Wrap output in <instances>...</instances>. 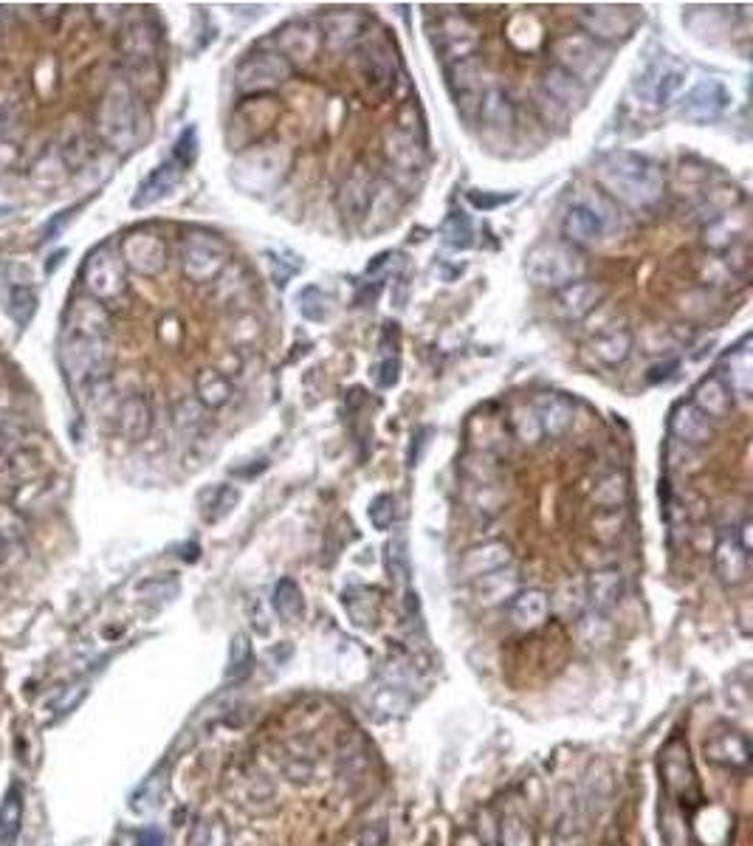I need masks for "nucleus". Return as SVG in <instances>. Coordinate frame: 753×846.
I'll use <instances>...</instances> for the list:
<instances>
[{"label": "nucleus", "mask_w": 753, "mask_h": 846, "mask_svg": "<svg viewBox=\"0 0 753 846\" xmlns=\"http://www.w3.org/2000/svg\"><path fill=\"white\" fill-rule=\"evenodd\" d=\"M598 184L627 206H652L663 195V173L649 158L615 150L598 161Z\"/></svg>", "instance_id": "1"}, {"label": "nucleus", "mask_w": 753, "mask_h": 846, "mask_svg": "<svg viewBox=\"0 0 753 846\" xmlns=\"http://www.w3.org/2000/svg\"><path fill=\"white\" fill-rule=\"evenodd\" d=\"M63 356L65 376L71 378L74 387L94 384L99 378L108 376L110 370V336H94V333H79V330H63Z\"/></svg>", "instance_id": "2"}, {"label": "nucleus", "mask_w": 753, "mask_h": 846, "mask_svg": "<svg viewBox=\"0 0 753 846\" xmlns=\"http://www.w3.org/2000/svg\"><path fill=\"white\" fill-rule=\"evenodd\" d=\"M96 125H99V133H102V139L108 141L110 147L127 150L136 141V133H139V105H136V96H133L127 82L119 79V82H113L105 91L102 105H99V116H96Z\"/></svg>", "instance_id": "3"}, {"label": "nucleus", "mask_w": 753, "mask_h": 846, "mask_svg": "<svg viewBox=\"0 0 753 846\" xmlns=\"http://www.w3.org/2000/svg\"><path fill=\"white\" fill-rule=\"evenodd\" d=\"M291 164L288 150L280 144H268V147H251L249 153L237 158L232 167V178L237 187L249 189V192H266L271 189Z\"/></svg>", "instance_id": "4"}, {"label": "nucleus", "mask_w": 753, "mask_h": 846, "mask_svg": "<svg viewBox=\"0 0 753 846\" xmlns=\"http://www.w3.org/2000/svg\"><path fill=\"white\" fill-rule=\"evenodd\" d=\"M528 277L542 285V288H565L573 280H579L584 263L576 251L562 243H542L528 254Z\"/></svg>", "instance_id": "5"}, {"label": "nucleus", "mask_w": 753, "mask_h": 846, "mask_svg": "<svg viewBox=\"0 0 753 846\" xmlns=\"http://www.w3.org/2000/svg\"><path fill=\"white\" fill-rule=\"evenodd\" d=\"M82 282H85V288H88V297H94L96 302H102V305L122 297L127 291L122 254L113 249V246H99V249L85 260Z\"/></svg>", "instance_id": "6"}, {"label": "nucleus", "mask_w": 753, "mask_h": 846, "mask_svg": "<svg viewBox=\"0 0 753 846\" xmlns=\"http://www.w3.org/2000/svg\"><path fill=\"white\" fill-rule=\"evenodd\" d=\"M610 209L593 195H579L565 212V237L573 246H593L610 235Z\"/></svg>", "instance_id": "7"}, {"label": "nucleus", "mask_w": 753, "mask_h": 846, "mask_svg": "<svg viewBox=\"0 0 753 846\" xmlns=\"http://www.w3.org/2000/svg\"><path fill=\"white\" fill-rule=\"evenodd\" d=\"M553 57H556V68H562L565 74L573 79H579L581 85L587 79L598 77L604 71V51L598 48V43L587 34H565L553 43Z\"/></svg>", "instance_id": "8"}, {"label": "nucleus", "mask_w": 753, "mask_h": 846, "mask_svg": "<svg viewBox=\"0 0 753 846\" xmlns=\"http://www.w3.org/2000/svg\"><path fill=\"white\" fill-rule=\"evenodd\" d=\"M660 776H663V784L669 790V796H675L680 804H694L700 799V784H697V773H694V765H691L689 748L683 739H672L663 753H660Z\"/></svg>", "instance_id": "9"}, {"label": "nucleus", "mask_w": 753, "mask_h": 846, "mask_svg": "<svg viewBox=\"0 0 753 846\" xmlns=\"http://www.w3.org/2000/svg\"><path fill=\"white\" fill-rule=\"evenodd\" d=\"M291 74H294V65H291V60H285L283 54H268V51L251 54L249 60H243L237 68V91L260 96L271 88H277V85H283Z\"/></svg>", "instance_id": "10"}, {"label": "nucleus", "mask_w": 753, "mask_h": 846, "mask_svg": "<svg viewBox=\"0 0 753 846\" xmlns=\"http://www.w3.org/2000/svg\"><path fill=\"white\" fill-rule=\"evenodd\" d=\"M184 274L192 282H209L226 268V246L212 235H187L184 240Z\"/></svg>", "instance_id": "11"}, {"label": "nucleus", "mask_w": 753, "mask_h": 846, "mask_svg": "<svg viewBox=\"0 0 753 846\" xmlns=\"http://www.w3.org/2000/svg\"><path fill=\"white\" fill-rule=\"evenodd\" d=\"M122 263L139 271L144 277H156L167 266V246L156 232H133L119 246Z\"/></svg>", "instance_id": "12"}, {"label": "nucleus", "mask_w": 753, "mask_h": 846, "mask_svg": "<svg viewBox=\"0 0 753 846\" xmlns=\"http://www.w3.org/2000/svg\"><path fill=\"white\" fill-rule=\"evenodd\" d=\"M584 593H587V615L596 621H607L612 612L618 610L621 596H624V576L618 567H601L596 573H590V579L584 581Z\"/></svg>", "instance_id": "13"}, {"label": "nucleus", "mask_w": 753, "mask_h": 846, "mask_svg": "<svg viewBox=\"0 0 753 846\" xmlns=\"http://www.w3.org/2000/svg\"><path fill=\"white\" fill-rule=\"evenodd\" d=\"M683 88H686V71L680 65L649 63L638 77V91L658 108L669 105Z\"/></svg>", "instance_id": "14"}, {"label": "nucleus", "mask_w": 753, "mask_h": 846, "mask_svg": "<svg viewBox=\"0 0 753 846\" xmlns=\"http://www.w3.org/2000/svg\"><path fill=\"white\" fill-rule=\"evenodd\" d=\"M706 756L725 770H748L751 765V742L737 728H717L706 739Z\"/></svg>", "instance_id": "15"}, {"label": "nucleus", "mask_w": 753, "mask_h": 846, "mask_svg": "<svg viewBox=\"0 0 753 846\" xmlns=\"http://www.w3.org/2000/svg\"><path fill=\"white\" fill-rule=\"evenodd\" d=\"M728 105H731V94L720 79H703L683 99V116L691 122H708L717 119Z\"/></svg>", "instance_id": "16"}, {"label": "nucleus", "mask_w": 753, "mask_h": 846, "mask_svg": "<svg viewBox=\"0 0 753 846\" xmlns=\"http://www.w3.org/2000/svg\"><path fill=\"white\" fill-rule=\"evenodd\" d=\"M579 20L584 23V29L590 32L587 37H593V40H621L632 29V20L621 9H612V6L581 9Z\"/></svg>", "instance_id": "17"}, {"label": "nucleus", "mask_w": 753, "mask_h": 846, "mask_svg": "<svg viewBox=\"0 0 753 846\" xmlns=\"http://www.w3.org/2000/svg\"><path fill=\"white\" fill-rule=\"evenodd\" d=\"M604 285H598V282H587V280H579V282H570V285H565V288H559V297H556V302H559V311L567 316V319H581V316L593 314L598 308V302L604 299Z\"/></svg>", "instance_id": "18"}, {"label": "nucleus", "mask_w": 753, "mask_h": 846, "mask_svg": "<svg viewBox=\"0 0 753 846\" xmlns=\"http://www.w3.org/2000/svg\"><path fill=\"white\" fill-rule=\"evenodd\" d=\"M508 564H511V548L505 542H486L480 548L466 550V556L460 559V573L466 579H480Z\"/></svg>", "instance_id": "19"}, {"label": "nucleus", "mask_w": 753, "mask_h": 846, "mask_svg": "<svg viewBox=\"0 0 753 846\" xmlns=\"http://www.w3.org/2000/svg\"><path fill=\"white\" fill-rule=\"evenodd\" d=\"M26 818V793L23 784L12 782L0 799V846H17Z\"/></svg>", "instance_id": "20"}, {"label": "nucleus", "mask_w": 753, "mask_h": 846, "mask_svg": "<svg viewBox=\"0 0 753 846\" xmlns=\"http://www.w3.org/2000/svg\"><path fill=\"white\" fill-rule=\"evenodd\" d=\"M714 570L722 584H739L748 576V550L739 545V536H722L714 548Z\"/></svg>", "instance_id": "21"}, {"label": "nucleus", "mask_w": 753, "mask_h": 846, "mask_svg": "<svg viewBox=\"0 0 753 846\" xmlns=\"http://www.w3.org/2000/svg\"><path fill=\"white\" fill-rule=\"evenodd\" d=\"M534 412L536 421H539V429H542L545 435H550V438L565 435L567 426L573 421V404L567 401L565 395H556V392L539 395Z\"/></svg>", "instance_id": "22"}, {"label": "nucleus", "mask_w": 753, "mask_h": 846, "mask_svg": "<svg viewBox=\"0 0 753 846\" xmlns=\"http://www.w3.org/2000/svg\"><path fill=\"white\" fill-rule=\"evenodd\" d=\"M150 426H153L150 401L144 395H127L125 401L119 404V432L130 443H139L150 435Z\"/></svg>", "instance_id": "23"}, {"label": "nucleus", "mask_w": 753, "mask_h": 846, "mask_svg": "<svg viewBox=\"0 0 753 846\" xmlns=\"http://www.w3.org/2000/svg\"><path fill=\"white\" fill-rule=\"evenodd\" d=\"M181 173H184V170L175 164L173 158H170V161H164L161 167H156L153 173L144 178L139 192L133 195V206H136V209H144V206L161 201V198H164L167 192H173L175 184L181 181Z\"/></svg>", "instance_id": "24"}, {"label": "nucleus", "mask_w": 753, "mask_h": 846, "mask_svg": "<svg viewBox=\"0 0 753 846\" xmlns=\"http://www.w3.org/2000/svg\"><path fill=\"white\" fill-rule=\"evenodd\" d=\"M550 612V596L545 590H522L511 601V621L519 629H536L545 624Z\"/></svg>", "instance_id": "25"}, {"label": "nucleus", "mask_w": 753, "mask_h": 846, "mask_svg": "<svg viewBox=\"0 0 753 846\" xmlns=\"http://www.w3.org/2000/svg\"><path fill=\"white\" fill-rule=\"evenodd\" d=\"M672 435L689 446H706L714 438V429L703 412L691 407V404H683V407L675 409L672 415Z\"/></svg>", "instance_id": "26"}, {"label": "nucleus", "mask_w": 753, "mask_h": 846, "mask_svg": "<svg viewBox=\"0 0 753 846\" xmlns=\"http://www.w3.org/2000/svg\"><path fill=\"white\" fill-rule=\"evenodd\" d=\"M517 587H519L517 573H514V570H511V564H508V567H502V570H494V573H488V576L474 579V596H477L480 604L491 607V604H500V601H505V598L517 596L519 593Z\"/></svg>", "instance_id": "27"}, {"label": "nucleus", "mask_w": 753, "mask_h": 846, "mask_svg": "<svg viewBox=\"0 0 753 846\" xmlns=\"http://www.w3.org/2000/svg\"><path fill=\"white\" fill-rule=\"evenodd\" d=\"M277 765L285 773V779H291L294 784L311 782L316 773V756L308 745L288 742V745H283L280 756H277Z\"/></svg>", "instance_id": "28"}, {"label": "nucleus", "mask_w": 753, "mask_h": 846, "mask_svg": "<svg viewBox=\"0 0 753 846\" xmlns=\"http://www.w3.org/2000/svg\"><path fill=\"white\" fill-rule=\"evenodd\" d=\"M691 407L697 409V412H703L706 418H725L728 409H731V390L725 387L722 376L706 378V381L697 387V392H694Z\"/></svg>", "instance_id": "29"}, {"label": "nucleus", "mask_w": 753, "mask_h": 846, "mask_svg": "<svg viewBox=\"0 0 753 846\" xmlns=\"http://www.w3.org/2000/svg\"><path fill=\"white\" fill-rule=\"evenodd\" d=\"M632 345H635V339H632V333L627 328H607L598 330V336L593 339V353L604 364L618 367V364H624L632 356Z\"/></svg>", "instance_id": "30"}, {"label": "nucleus", "mask_w": 753, "mask_h": 846, "mask_svg": "<svg viewBox=\"0 0 753 846\" xmlns=\"http://www.w3.org/2000/svg\"><path fill=\"white\" fill-rule=\"evenodd\" d=\"M725 370H731L728 373V390L737 392L739 398H748L751 395V381H753V364H751V350H748V342H742V345L737 347V350H731L728 356H725Z\"/></svg>", "instance_id": "31"}, {"label": "nucleus", "mask_w": 753, "mask_h": 846, "mask_svg": "<svg viewBox=\"0 0 753 846\" xmlns=\"http://www.w3.org/2000/svg\"><path fill=\"white\" fill-rule=\"evenodd\" d=\"M195 392H198L201 407L218 409L232 398V381L218 370H201L195 378Z\"/></svg>", "instance_id": "32"}, {"label": "nucleus", "mask_w": 753, "mask_h": 846, "mask_svg": "<svg viewBox=\"0 0 753 846\" xmlns=\"http://www.w3.org/2000/svg\"><path fill=\"white\" fill-rule=\"evenodd\" d=\"M412 705V691L401 689V686H393V683H381L373 694V711H376L381 720H395V717H404Z\"/></svg>", "instance_id": "33"}, {"label": "nucleus", "mask_w": 753, "mask_h": 846, "mask_svg": "<svg viewBox=\"0 0 753 846\" xmlns=\"http://www.w3.org/2000/svg\"><path fill=\"white\" fill-rule=\"evenodd\" d=\"M271 604H274V612L288 621V624H297L299 618L305 615V601H302V590L297 587L294 579H280L274 584V596H271Z\"/></svg>", "instance_id": "34"}, {"label": "nucleus", "mask_w": 753, "mask_h": 846, "mask_svg": "<svg viewBox=\"0 0 753 846\" xmlns=\"http://www.w3.org/2000/svg\"><path fill=\"white\" fill-rule=\"evenodd\" d=\"M545 88H548L550 102H559V105H565V108L584 102V85H581L579 79L565 74L562 68H556V65L545 74Z\"/></svg>", "instance_id": "35"}, {"label": "nucleus", "mask_w": 753, "mask_h": 846, "mask_svg": "<svg viewBox=\"0 0 753 846\" xmlns=\"http://www.w3.org/2000/svg\"><path fill=\"white\" fill-rule=\"evenodd\" d=\"M280 43H283V57H294V60H311L319 48V34H316L314 26H291L280 34Z\"/></svg>", "instance_id": "36"}, {"label": "nucleus", "mask_w": 753, "mask_h": 846, "mask_svg": "<svg viewBox=\"0 0 753 846\" xmlns=\"http://www.w3.org/2000/svg\"><path fill=\"white\" fill-rule=\"evenodd\" d=\"M480 113H483V122H486L491 130H508V127L514 125V105H511L508 94L500 91V88H491V91H488Z\"/></svg>", "instance_id": "37"}, {"label": "nucleus", "mask_w": 753, "mask_h": 846, "mask_svg": "<svg viewBox=\"0 0 753 846\" xmlns=\"http://www.w3.org/2000/svg\"><path fill=\"white\" fill-rule=\"evenodd\" d=\"M164 796H167V779H164L161 773H153V776L144 779V782L139 784V790L133 793L130 810L139 815L156 813L158 807H161V801H164Z\"/></svg>", "instance_id": "38"}, {"label": "nucleus", "mask_w": 753, "mask_h": 846, "mask_svg": "<svg viewBox=\"0 0 753 846\" xmlns=\"http://www.w3.org/2000/svg\"><path fill=\"white\" fill-rule=\"evenodd\" d=\"M237 502H240V494H237V488H232V486L209 488V491H204V494H201V508H204V519H206V522H220V519L232 514V508H235Z\"/></svg>", "instance_id": "39"}, {"label": "nucleus", "mask_w": 753, "mask_h": 846, "mask_svg": "<svg viewBox=\"0 0 753 846\" xmlns=\"http://www.w3.org/2000/svg\"><path fill=\"white\" fill-rule=\"evenodd\" d=\"M192 846H232V832L220 815H204L192 830Z\"/></svg>", "instance_id": "40"}, {"label": "nucleus", "mask_w": 753, "mask_h": 846, "mask_svg": "<svg viewBox=\"0 0 753 846\" xmlns=\"http://www.w3.org/2000/svg\"><path fill=\"white\" fill-rule=\"evenodd\" d=\"M550 607H556V612L562 618H573L579 612L587 610V593H584V581H567L559 587V593L553 596Z\"/></svg>", "instance_id": "41"}, {"label": "nucleus", "mask_w": 753, "mask_h": 846, "mask_svg": "<svg viewBox=\"0 0 753 846\" xmlns=\"http://www.w3.org/2000/svg\"><path fill=\"white\" fill-rule=\"evenodd\" d=\"M395 189H390L387 184H381L378 187V192H373L370 195V204H367V215H370V220H376L373 223V229H387L390 223L395 220V212H398V206H395Z\"/></svg>", "instance_id": "42"}, {"label": "nucleus", "mask_w": 753, "mask_h": 846, "mask_svg": "<svg viewBox=\"0 0 753 846\" xmlns=\"http://www.w3.org/2000/svg\"><path fill=\"white\" fill-rule=\"evenodd\" d=\"M474 237V229H471V220L466 212H452L449 218H446V223H443V240H446V246H452V249H469L471 240Z\"/></svg>", "instance_id": "43"}, {"label": "nucleus", "mask_w": 753, "mask_h": 846, "mask_svg": "<svg viewBox=\"0 0 753 846\" xmlns=\"http://www.w3.org/2000/svg\"><path fill=\"white\" fill-rule=\"evenodd\" d=\"M251 672V643L243 632L232 638L229 649V666H226V680H243Z\"/></svg>", "instance_id": "44"}, {"label": "nucleus", "mask_w": 753, "mask_h": 846, "mask_svg": "<svg viewBox=\"0 0 753 846\" xmlns=\"http://www.w3.org/2000/svg\"><path fill=\"white\" fill-rule=\"evenodd\" d=\"M299 314L311 322H325L330 316V299L316 285H311L299 294Z\"/></svg>", "instance_id": "45"}, {"label": "nucleus", "mask_w": 753, "mask_h": 846, "mask_svg": "<svg viewBox=\"0 0 753 846\" xmlns=\"http://www.w3.org/2000/svg\"><path fill=\"white\" fill-rule=\"evenodd\" d=\"M500 846H534V835L519 815H505L500 824Z\"/></svg>", "instance_id": "46"}, {"label": "nucleus", "mask_w": 753, "mask_h": 846, "mask_svg": "<svg viewBox=\"0 0 753 846\" xmlns=\"http://www.w3.org/2000/svg\"><path fill=\"white\" fill-rule=\"evenodd\" d=\"M624 497H627V486H624V477H610L604 480L596 491V505L598 508H607V511H615L624 505Z\"/></svg>", "instance_id": "47"}, {"label": "nucleus", "mask_w": 753, "mask_h": 846, "mask_svg": "<svg viewBox=\"0 0 753 846\" xmlns=\"http://www.w3.org/2000/svg\"><path fill=\"white\" fill-rule=\"evenodd\" d=\"M195 158H198V130H195V127H187V130L178 136V141H175L173 161L181 170H187V167L195 164Z\"/></svg>", "instance_id": "48"}, {"label": "nucleus", "mask_w": 753, "mask_h": 846, "mask_svg": "<svg viewBox=\"0 0 753 846\" xmlns=\"http://www.w3.org/2000/svg\"><path fill=\"white\" fill-rule=\"evenodd\" d=\"M201 423H204V407H201V401L184 398V401L175 407V426H178L181 432H195Z\"/></svg>", "instance_id": "49"}, {"label": "nucleus", "mask_w": 753, "mask_h": 846, "mask_svg": "<svg viewBox=\"0 0 753 846\" xmlns=\"http://www.w3.org/2000/svg\"><path fill=\"white\" fill-rule=\"evenodd\" d=\"M370 522H373V528L376 531H387L390 525H393V517H395V502L390 494H378L376 500L370 502Z\"/></svg>", "instance_id": "50"}, {"label": "nucleus", "mask_w": 753, "mask_h": 846, "mask_svg": "<svg viewBox=\"0 0 753 846\" xmlns=\"http://www.w3.org/2000/svg\"><path fill=\"white\" fill-rule=\"evenodd\" d=\"M34 308H37V297H34L32 288H15L12 291V314L20 325H29Z\"/></svg>", "instance_id": "51"}, {"label": "nucleus", "mask_w": 753, "mask_h": 846, "mask_svg": "<svg viewBox=\"0 0 753 846\" xmlns=\"http://www.w3.org/2000/svg\"><path fill=\"white\" fill-rule=\"evenodd\" d=\"M387 550H390V556H387V567H390V573H393L398 581H407L409 556H407V545H404V539H395V542H390V548Z\"/></svg>", "instance_id": "52"}, {"label": "nucleus", "mask_w": 753, "mask_h": 846, "mask_svg": "<svg viewBox=\"0 0 753 846\" xmlns=\"http://www.w3.org/2000/svg\"><path fill=\"white\" fill-rule=\"evenodd\" d=\"M398 359H384L381 364L376 367V384L381 387V390H390V387H395L398 384Z\"/></svg>", "instance_id": "53"}, {"label": "nucleus", "mask_w": 753, "mask_h": 846, "mask_svg": "<svg viewBox=\"0 0 753 846\" xmlns=\"http://www.w3.org/2000/svg\"><path fill=\"white\" fill-rule=\"evenodd\" d=\"M359 846H387V824L384 821L367 824L359 835Z\"/></svg>", "instance_id": "54"}, {"label": "nucleus", "mask_w": 753, "mask_h": 846, "mask_svg": "<svg viewBox=\"0 0 753 846\" xmlns=\"http://www.w3.org/2000/svg\"><path fill=\"white\" fill-rule=\"evenodd\" d=\"M85 691L88 689H82V686H74V689L63 691V694L54 700V711H57V714H68L71 708H77L79 700L85 697Z\"/></svg>", "instance_id": "55"}, {"label": "nucleus", "mask_w": 753, "mask_h": 846, "mask_svg": "<svg viewBox=\"0 0 753 846\" xmlns=\"http://www.w3.org/2000/svg\"><path fill=\"white\" fill-rule=\"evenodd\" d=\"M514 198H517L514 192H511V195H486V192L480 195V192H469V201L477 206V209H494V206L508 204V201H514Z\"/></svg>", "instance_id": "56"}, {"label": "nucleus", "mask_w": 753, "mask_h": 846, "mask_svg": "<svg viewBox=\"0 0 753 846\" xmlns=\"http://www.w3.org/2000/svg\"><path fill=\"white\" fill-rule=\"evenodd\" d=\"M136 846H164V835H161V830H156V827H144V830L139 832Z\"/></svg>", "instance_id": "57"}, {"label": "nucleus", "mask_w": 753, "mask_h": 846, "mask_svg": "<svg viewBox=\"0 0 753 846\" xmlns=\"http://www.w3.org/2000/svg\"><path fill=\"white\" fill-rule=\"evenodd\" d=\"M677 367V361H666L663 367H652V373H649V381L655 384V381H660V378H669L672 376V370Z\"/></svg>", "instance_id": "58"}, {"label": "nucleus", "mask_w": 753, "mask_h": 846, "mask_svg": "<svg viewBox=\"0 0 753 846\" xmlns=\"http://www.w3.org/2000/svg\"><path fill=\"white\" fill-rule=\"evenodd\" d=\"M0 550H3V539H0Z\"/></svg>", "instance_id": "59"}]
</instances>
